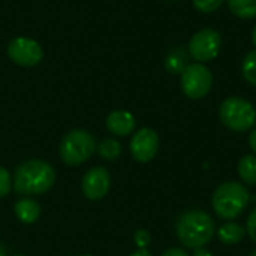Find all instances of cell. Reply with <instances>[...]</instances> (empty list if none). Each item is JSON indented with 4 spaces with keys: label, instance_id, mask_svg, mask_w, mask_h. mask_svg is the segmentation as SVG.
I'll use <instances>...</instances> for the list:
<instances>
[{
    "label": "cell",
    "instance_id": "1",
    "mask_svg": "<svg viewBox=\"0 0 256 256\" xmlns=\"http://www.w3.org/2000/svg\"><path fill=\"white\" fill-rule=\"evenodd\" d=\"M214 232V220L202 210H189L183 213L176 224L177 238L184 248L194 250L204 248L213 238Z\"/></svg>",
    "mask_w": 256,
    "mask_h": 256
},
{
    "label": "cell",
    "instance_id": "2",
    "mask_svg": "<svg viewBox=\"0 0 256 256\" xmlns=\"http://www.w3.org/2000/svg\"><path fill=\"white\" fill-rule=\"evenodd\" d=\"M54 182V168L42 159H32L21 164L14 174V189L21 195L44 194L52 188Z\"/></svg>",
    "mask_w": 256,
    "mask_h": 256
},
{
    "label": "cell",
    "instance_id": "3",
    "mask_svg": "<svg viewBox=\"0 0 256 256\" xmlns=\"http://www.w3.org/2000/svg\"><path fill=\"white\" fill-rule=\"evenodd\" d=\"M250 194L243 183L225 182L213 194L212 206L218 218L224 220L237 219L249 206Z\"/></svg>",
    "mask_w": 256,
    "mask_h": 256
},
{
    "label": "cell",
    "instance_id": "4",
    "mask_svg": "<svg viewBox=\"0 0 256 256\" xmlns=\"http://www.w3.org/2000/svg\"><path fill=\"white\" fill-rule=\"evenodd\" d=\"M219 118L228 129L246 132L256 124V110L244 98L231 96L222 102L219 108Z\"/></svg>",
    "mask_w": 256,
    "mask_h": 256
},
{
    "label": "cell",
    "instance_id": "5",
    "mask_svg": "<svg viewBox=\"0 0 256 256\" xmlns=\"http://www.w3.org/2000/svg\"><path fill=\"white\" fill-rule=\"evenodd\" d=\"M96 150L94 136L84 129H74L68 132L58 147L60 158L68 165H80L86 162Z\"/></svg>",
    "mask_w": 256,
    "mask_h": 256
},
{
    "label": "cell",
    "instance_id": "6",
    "mask_svg": "<svg viewBox=\"0 0 256 256\" xmlns=\"http://www.w3.org/2000/svg\"><path fill=\"white\" fill-rule=\"evenodd\" d=\"M180 86L189 99H202L213 87V74L202 63H190L180 74Z\"/></svg>",
    "mask_w": 256,
    "mask_h": 256
},
{
    "label": "cell",
    "instance_id": "7",
    "mask_svg": "<svg viewBox=\"0 0 256 256\" xmlns=\"http://www.w3.org/2000/svg\"><path fill=\"white\" fill-rule=\"evenodd\" d=\"M222 36L214 28H202L196 32L189 42V56L196 63H207L220 52Z\"/></svg>",
    "mask_w": 256,
    "mask_h": 256
},
{
    "label": "cell",
    "instance_id": "8",
    "mask_svg": "<svg viewBox=\"0 0 256 256\" xmlns=\"http://www.w3.org/2000/svg\"><path fill=\"white\" fill-rule=\"evenodd\" d=\"M8 56L14 63L24 68H32L40 63L44 58V51L34 39L20 36L9 42Z\"/></svg>",
    "mask_w": 256,
    "mask_h": 256
},
{
    "label": "cell",
    "instance_id": "9",
    "mask_svg": "<svg viewBox=\"0 0 256 256\" xmlns=\"http://www.w3.org/2000/svg\"><path fill=\"white\" fill-rule=\"evenodd\" d=\"M159 150V136L150 128L140 129L130 140V153L135 160L147 164L153 160Z\"/></svg>",
    "mask_w": 256,
    "mask_h": 256
},
{
    "label": "cell",
    "instance_id": "10",
    "mask_svg": "<svg viewBox=\"0 0 256 256\" xmlns=\"http://www.w3.org/2000/svg\"><path fill=\"white\" fill-rule=\"evenodd\" d=\"M111 188V176L104 166H93L82 178V192L88 200H102Z\"/></svg>",
    "mask_w": 256,
    "mask_h": 256
},
{
    "label": "cell",
    "instance_id": "11",
    "mask_svg": "<svg viewBox=\"0 0 256 256\" xmlns=\"http://www.w3.org/2000/svg\"><path fill=\"white\" fill-rule=\"evenodd\" d=\"M135 126H136L135 117L132 116V112L124 111V110L112 111L106 117V128H108V130L111 134L117 135V136H126V135L132 134Z\"/></svg>",
    "mask_w": 256,
    "mask_h": 256
},
{
    "label": "cell",
    "instance_id": "12",
    "mask_svg": "<svg viewBox=\"0 0 256 256\" xmlns=\"http://www.w3.org/2000/svg\"><path fill=\"white\" fill-rule=\"evenodd\" d=\"M15 214L22 224H33L40 214V207L34 200L22 198L15 204Z\"/></svg>",
    "mask_w": 256,
    "mask_h": 256
},
{
    "label": "cell",
    "instance_id": "13",
    "mask_svg": "<svg viewBox=\"0 0 256 256\" xmlns=\"http://www.w3.org/2000/svg\"><path fill=\"white\" fill-rule=\"evenodd\" d=\"M218 237L219 240L226 244V246H232V244H238L244 236H246V230L237 224V222H226L224 224L219 230H218Z\"/></svg>",
    "mask_w": 256,
    "mask_h": 256
},
{
    "label": "cell",
    "instance_id": "14",
    "mask_svg": "<svg viewBox=\"0 0 256 256\" xmlns=\"http://www.w3.org/2000/svg\"><path fill=\"white\" fill-rule=\"evenodd\" d=\"M238 176L244 186H256V156L246 154L238 162Z\"/></svg>",
    "mask_w": 256,
    "mask_h": 256
},
{
    "label": "cell",
    "instance_id": "15",
    "mask_svg": "<svg viewBox=\"0 0 256 256\" xmlns=\"http://www.w3.org/2000/svg\"><path fill=\"white\" fill-rule=\"evenodd\" d=\"M186 66H188V54L182 48L172 50L165 58V69L170 74H174V75L182 74Z\"/></svg>",
    "mask_w": 256,
    "mask_h": 256
},
{
    "label": "cell",
    "instance_id": "16",
    "mask_svg": "<svg viewBox=\"0 0 256 256\" xmlns=\"http://www.w3.org/2000/svg\"><path fill=\"white\" fill-rule=\"evenodd\" d=\"M230 10L243 20L256 18V0H226Z\"/></svg>",
    "mask_w": 256,
    "mask_h": 256
},
{
    "label": "cell",
    "instance_id": "17",
    "mask_svg": "<svg viewBox=\"0 0 256 256\" xmlns=\"http://www.w3.org/2000/svg\"><path fill=\"white\" fill-rule=\"evenodd\" d=\"M98 153H99L100 158H104L106 160H116L122 154V144L117 140H112V138L104 140L98 146Z\"/></svg>",
    "mask_w": 256,
    "mask_h": 256
},
{
    "label": "cell",
    "instance_id": "18",
    "mask_svg": "<svg viewBox=\"0 0 256 256\" xmlns=\"http://www.w3.org/2000/svg\"><path fill=\"white\" fill-rule=\"evenodd\" d=\"M242 74L249 84L256 86V50H252L250 52H248L246 57L243 58Z\"/></svg>",
    "mask_w": 256,
    "mask_h": 256
},
{
    "label": "cell",
    "instance_id": "19",
    "mask_svg": "<svg viewBox=\"0 0 256 256\" xmlns=\"http://www.w3.org/2000/svg\"><path fill=\"white\" fill-rule=\"evenodd\" d=\"M225 0H194V6L204 14H210L218 10Z\"/></svg>",
    "mask_w": 256,
    "mask_h": 256
},
{
    "label": "cell",
    "instance_id": "20",
    "mask_svg": "<svg viewBox=\"0 0 256 256\" xmlns=\"http://www.w3.org/2000/svg\"><path fill=\"white\" fill-rule=\"evenodd\" d=\"M10 188H12L10 174L8 172V170L0 166V198L6 196L10 192Z\"/></svg>",
    "mask_w": 256,
    "mask_h": 256
},
{
    "label": "cell",
    "instance_id": "21",
    "mask_svg": "<svg viewBox=\"0 0 256 256\" xmlns=\"http://www.w3.org/2000/svg\"><path fill=\"white\" fill-rule=\"evenodd\" d=\"M134 242H135V244H136L140 249H146V248L150 244L152 237H150L148 231H146V230H138V231L135 232V236H134Z\"/></svg>",
    "mask_w": 256,
    "mask_h": 256
},
{
    "label": "cell",
    "instance_id": "22",
    "mask_svg": "<svg viewBox=\"0 0 256 256\" xmlns=\"http://www.w3.org/2000/svg\"><path fill=\"white\" fill-rule=\"evenodd\" d=\"M246 232H248V236L250 237V240L256 243V207L250 212V214H249V218H248Z\"/></svg>",
    "mask_w": 256,
    "mask_h": 256
},
{
    "label": "cell",
    "instance_id": "23",
    "mask_svg": "<svg viewBox=\"0 0 256 256\" xmlns=\"http://www.w3.org/2000/svg\"><path fill=\"white\" fill-rule=\"evenodd\" d=\"M162 256H189V255H188V252H186V250H183V249H180V248H172V249L166 250V252H165Z\"/></svg>",
    "mask_w": 256,
    "mask_h": 256
},
{
    "label": "cell",
    "instance_id": "24",
    "mask_svg": "<svg viewBox=\"0 0 256 256\" xmlns=\"http://www.w3.org/2000/svg\"><path fill=\"white\" fill-rule=\"evenodd\" d=\"M249 146H250L254 154L256 156V129H254V130L250 132V135H249Z\"/></svg>",
    "mask_w": 256,
    "mask_h": 256
},
{
    "label": "cell",
    "instance_id": "25",
    "mask_svg": "<svg viewBox=\"0 0 256 256\" xmlns=\"http://www.w3.org/2000/svg\"><path fill=\"white\" fill-rule=\"evenodd\" d=\"M192 256H214L210 250H207V249H204V248H200V249H196L195 252H194V255Z\"/></svg>",
    "mask_w": 256,
    "mask_h": 256
},
{
    "label": "cell",
    "instance_id": "26",
    "mask_svg": "<svg viewBox=\"0 0 256 256\" xmlns=\"http://www.w3.org/2000/svg\"><path fill=\"white\" fill-rule=\"evenodd\" d=\"M129 256H152V254L147 250V249H138L136 252H134V254H130Z\"/></svg>",
    "mask_w": 256,
    "mask_h": 256
},
{
    "label": "cell",
    "instance_id": "27",
    "mask_svg": "<svg viewBox=\"0 0 256 256\" xmlns=\"http://www.w3.org/2000/svg\"><path fill=\"white\" fill-rule=\"evenodd\" d=\"M252 44L256 46V26L254 27V32H252Z\"/></svg>",
    "mask_w": 256,
    "mask_h": 256
},
{
    "label": "cell",
    "instance_id": "28",
    "mask_svg": "<svg viewBox=\"0 0 256 256\" xmlns=\"http://www.w3.org/2000/svg\"><path fill=\"white\" fill-rule=\"evenodd\" d=\"M0 256H6V250L2 244H0Z\"/></svg>",
    "mask_w": 256,
    "mask_h": 256
},
{
    "label": "cell",
    "instance_id": "29",
    "mask_svg": "<svg viewBox=\"0 0 256 256\" xmlns=\"http://www.w3.org/2000/svg\"><path fill=\"white\" fill-rule=\"evenodd\" d=\"M250 256H256V250H254V252L250 254Z\"/></svg>",
    "mask_w": 256,
    "mask_h": 256
},
{
    "label": "cell",
    "instance_id": "30",
    "mask_svg": "<svg viewBox=\"0 0 256 256\" xmlns=\"http://www.w3.org/2000/svg\"><path fill=\"white\" fill-rule=\"evenodd\" d=\"M80 256H93V255H80Z\"/></svg>",
    "mask_w": 256,
    "mask_h": 256
},
{
    "label": "cell",
    "instance_id": "31",
    "mask_svg": "<svg viewBox=\"0 0 256 256\" xmlns=\"http://www.w3.org/2000/svg\"><path fill=\"white\" fill-rule=\"evenodd\" d=\"M15 256H24V255H15Z\"/></svg>",
    "mask_w": 256,
    "mask_h": 256
}]
</instances>
